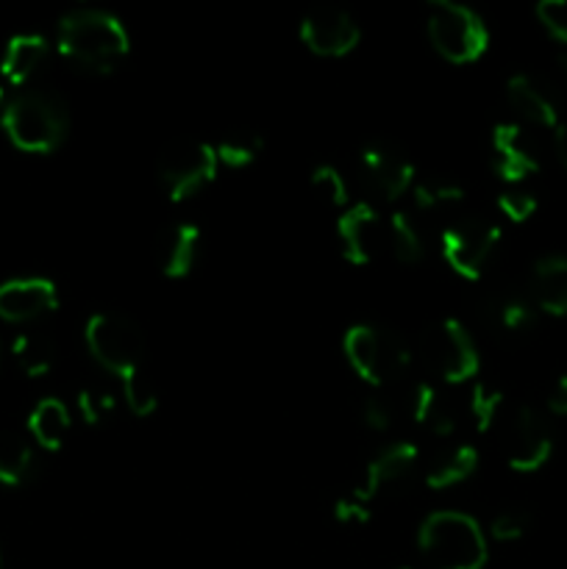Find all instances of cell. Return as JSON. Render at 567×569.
Here are the masks:
<instances>
[{"instance_id":"1","label":"cell","mask_w":567,"mask_h":569,"mask_svg":"<svg viewBox=\"0 0 567 569\" xmlns=\"http://www.w3.org/2000/svg\"><path fill=\"white\" fill-rule=\"evenodd\" d=\"M59 53L76 70L106 76L131 53V37L111 11L72 9L59 22Z\"/></svg>"},{"instance_id":"2","label":"cell","mask_w":567,"mask_h":569,"mask_svg":"<svg viewBox=\"0 0 567 569\" xmlns=\"http://www.w3.org/2000/svg\"><path fill=\"white\" fill-rule=\"evenodd\" d=\"M417 545L434 569H484L489 559L487 533L465 511H431L417 528Z\"/></svg>"},{"instance_id":"3","label":"cell","mask_w":567,"mask_h":569,"mask_svg":"<svg viewBox=\"0 0 567 569\" xmlns=\"http://www.w3.org/2000/svg\"><path fill=\"white\" fill-rule=\"evenodd\" d=\"M3 131L26 153H53L70 131V111L59 94L31 89L6 103Z\"/></svg>"},{"instance_id":"4","label":"cell","mask_w":567,"mask_h":569,"mask_svg":"<svg viewBox=\"0 0 567 569\" xmlns=\"http://www.w3.org/2000/svg\"><path fill=\"white\" fill-rule=\"evenodd\" d=\"M342 353L350 370L372 389L395 387L411 367V350L395 331L356 322L345 331Z\"/></svg>"},{"instance_id":"5","label":"cell","mask_w":567,"mask_h":569,"mask_svg":"<svg viewBox=\"0 0 567 569\" xmlns=\"http://www.w3.org/2000/svg\"><path fill=\"white\" fill-rule=\"evenodd\" d=\"M426 31L434 50L450 64H472L489 48V28L465 3L434 0L426 11Z\"/></svg>"},{"instance_id":"6","label":"cell","mask_w":567,"mask_h":569,"mask_svg":"<svg viewBox=\"0 0 567 569\" xmlns=\"http://www.w3.org/2000/svg\"><path fill=\"white\" fill-rule=\"evenodd\" d=\"M417 353H420L422 367L439 383H450V387L476 378L478 367H481L476 342L467 333V328L454 317H442V320L431 322L420 333Z\"/></svg>"},{"instance_id":"7","label":"cell","mask_w":567,"mask_h":569,"mask_svg":"<svg viewBox=\"0 0 567 569\" xmlns=\"http://www.w3.org/2000/svg\"><path fill=\"white\" fill-rule=\"evenodd\" d=\"M83 342L92 359L111 376L126 378L142 367L145 337L131 317L98 311L83 326Z\"/></svg>"},{"instance_id":"8","label":"cell","mask_w":567,"mask_h":569,"mask_svg":"<svg viewBox=\"0 0 567 569\" xmlns=\"http://www.w3.org/2000/svg\"><path fill=\"white\" fill-rule=\"evenodd\" d=\"M217 167L220 161H217L215 144L187 139L161 153L159 183L172 203H183L215 181Z\"/></svg>"},{"instance_id":"9","label":"cell","mask_w":567,"mask_h":569,"mask_svg":"<svg viewBox=\"0 0 567 569\" xmlns=\"http://www.w3.org/2000/svg\"><path fill=\"white\" fill-rule=\"evenodd\" d=\"M498 244L500 226L489 220H476V217L448 226L439 239L445 264L465 281H481Z\"/></svg>"},{"instance_id":"10","label":"cell","mask_w":567,"mask_h":569,"mask_svg":"<svg viewBox=\"0 0 567 569\" xmlns=\"http://www.w3.org/2000/svg\"><path fill=\"white\" fill-rule=\"evenodd\" d=\"M504 456L515 472H537L554 456V433L534 406H517L506 426Z\"/></svg>"},{"instance_id":"11","label":"cell","mask_w":567,"mask_h":569,"mask_svg":"<svg viewBox=\"0 0 567 569\" xmlns=\"http://www.w3.org/2000/svg\"><path fill=\"white\" fill-rule=\"evenodd\" d=\"M300 42L322 59H342L361 42V28L354 14L337 6H317L300 20Z\"/></svg>"},{"instance_id":"12","label":"cell","mask_w":567,"mask_h":569,"mask_svg":"<svg viewBox=\"0 0 567 569\" xmlns=\"http://www.w3.org/2000/svg\"><path fill=\"white\" fill-rule=\"evenodd\" d=\"M361 176L372 198L384 203L400 200L417 181V170L409 156L389 142H372L361 150Z\"/></svg>"},{"instance_id":"13","label":"cell","mask_w":567,"mask_h":569,"mask_svg":"<svg viewBox=\"0 0 567 569\" xmlns=\"http://www.w3.org/2000/svg\"><path fill=\"white\" fill-rule=\"evenodd\" d=\"M489 148H493V170L498 172L500 181L520 183L539 172V153L520 122H498L493 128Z\"/></svg>"},{"instance_id":"14","label":"cell","mask_w":567,"mask_h":569,"mask_svg":"<svg viewBox=\"0 0 567 569\" xmlns=\"http://www.w3.org/2000/svg\"><path fill=\"white\" fill-rule=\"evenodd\" d=\"M384 239V220L370 203L348 206L337 220V242L342 250V259L356 267H365L376 259L378 244Z\"/></svg>"},{"instance_id":"15","label":"cell","mask_w":567,"mask_h":569,"mask_svg":"<svg viewBox=\"0 0 567 569\" xmlns=\"http://www.w3.org/2000/svg\"><path fill=\"white\" fill-rule=\"evenodd\" d=\"M59 306V292L50 278H14L0 283V320L31 322Z\"/></svg>"},{"instance_id":"16","label":"cell","mask_w":567,"mask_h":569,"mask_svg":"<svg viewBox=\"0 0 567 569\" xmlns=\"http://www.w3.org/2000/svg\"><path fill=\"white\" fill-rule=\"evenodd\" d=\"M417 461H420V450L411 442H392L384 450H378V456H372L370 465L361 472L359 483L354 487V492L361 500L370 503L376 495H381L387 487H398L406 478L415 472Z\"/></svg>"},{"instance_id":"17","label":"cell","mask_w":567,"mask_h":569,"mask_svg":"<svg viewBox=\"0 0 567 569\" xmlns=\"http://www.w3.org/2000/svg\"><path fill=\"white\" fill-rule=\"evenodd\" d=\"M506 100L517 111L523 122L537 128H550L554 131L561 122L559 117V94L550 92L545 83L528 72H515L506 81Z\"/></svg>"},{"instance_id":"18","label":"cell","mask_w":567,"mask_h":569,"mask_svg":"<svg viewBox=\"0 0 567 569\" xmlns=\"http://www.w3.org/2000/svg\"><path fill=\"white\" fill-rule=\"evenodd\" d=\"M200 250V228L192 222H172L159 233L156 242V261L167 278L178 281L192 272Z\"/></svg>"},{"instance_id":"19","label":"cell","mask_w":567,"mask_h":569,"mask_svg":"<svg viewBox=\"0 0 567 569\" xmlns=\"http://www.w3.org/2000/svg\"><path fill=\"white\" fill-rule=\"evenodd\" d=\"M409 420L426 428L431 437H450L459 428V415L442 389L431 381H420L409 392Z\"/></svg>"},{"instance_id":"20","label":"cell","mask_w":567,"mask_h":569,"mask_svg":"<svg viewBox=\"0 0 567 569\" xmlns=\"http://www.w3.org/2000/svg\"><path fill=\"white\" fill-rule=\"evenodd\" d=\"M531 300L537 311L567 317V256L548 253L531 270Z\"/></svg>"},{"instance_id":"21","label":"cell","mask_w":567,"mask_h":569,"mask_svg":"<svg viewBox=\"0 0 567 569\" xmlns=\"http://www.w3.org/2000/svg\"><path fill=\"white\" fill-rule=\"evenodd\" d=\"M484 320L493 331L504 337H523L537 326V306L526 295L517 292H495L481 306Z\"/></svg>"},{"instance_id":"22","label":"cell","mask_w":567,"mask_h":569,"mask_svg":"<svg viewBox=\"0 0 567 569\" xmlns=\"http://www.w3.org/2000/svg\"><path fill=\"white\" fill-rule=\"evenodd\" d=\"M48 59V39L39 33H17L9 44H6L3 61H0V72L6 81L20 87V83L31 81L37 76L39 67Z\"/></svg>"},{"instance_id":"23","label":"cell","mask_w":567,"mask_h":569,"mask_svg":"<svg viewBox=\"0 0 567 569\" xmlns=\"http://www.w3.org/2000/svg\"><path fill=\"white\" fill-rule=\"evenodd\" d=\"M70 428V409H67L59 398L39 400V403L33 406L31 417H28V431H31L33 442L44 450H61V445L67 442Z\"/></svg>"},{"instance_id":"24","label":"cell","mask_w":567,"mask_h":569,"mask_svg":"<svg viewBox=\"0 0 567 569\" xmlns=\"http://www.w3.org/2000/svg\"><path fill=\"white\" fill-rule=\"evenodd\" d=\"M478 470V450L472 445H454L445 450L437 461L426 470L422 481L428 489L439 492V489H450L465 483L472 472Z\"/></svg>"},{"instance_id":"25","label":"cell","mask_w":567,"mask_h":569,"mask_svg":"<svg viewBox=\"0 0 567 569\" xmlns=\"http://www.w3.org/2000/svg\"><path fill=\"white\" fill-rule=\"evenodd\" d=\"M11 356L26 376L42 378L56 365V342L42 331H26L11 345Z\"/></svg>"},{"instance_id":"26","label":"cell","mask_w":567,"mask_h":569,"mask_svg":"<svg viewBox=\"0 0 567 569\" xmlns=\"http://www.w3.org/2000/svg\"><path fill=\"white\" fill-rule=\"evenodd\" d=\"M400 417H409V395H398L392 387L372 389L361 403V420L370 431H392Z\"/></svg>"},{"instance_id":"27","label":"cell","mask_w":567,"mask_h":569,"mask_svg":"<svg viewBox=\"0 0 567 569\" xmlns=\"http://www.w3.org/2000/svg\"><path fill=\"white\" fill-rule=\"evenodd\" d=\"M384 237H387L389 250L400 264H420L426 259V242H422L420 228L411 222L406 211H395L384 226Z\"/></svg>"},{"instance_id":"28","label":"cell","mask_w":567,"mask_h":569,"mask_svg":"<svg viewBox=\"0 0 567 569\" xmlns=\"http://www.w3.org/2000/svg\"><path fill=\"white\" fill-rule=\"evenodd\" d=\"M33 472V453L22 437L0 431V483L22 487Z\"/></svg>"},{"instance_id":"29","label":"cell","mask_w":567,"mask_h":569,"mask_svg":"<svg viewBox=\"0 0 567 569\" xmlns=\"http://www.w3.org/2000/svg\"><path fill=\"white\" fill-rule=\"evenodd\" d=\"M411 200L420 211H445L465 200V187L450 178H420L411 187Z\"/></svg>"},{"instance_id":"30","label":"cell","mask_w":567,"mask_h":569,"mask_svg":"<svg viewBox=\"0 0 567 569\" xmlns=\"http://www.w3.org/2000/svg\"><path fill=\"white\" fill-rule=\"evenodd\" d=\"M265 150V139L253 131H242V133H228L222 137L220 142L215 144L217 161L231 170H242V167H250Z\"/></svg>"},{"instance_id":"31","label":"cell","mask_w":567,"mask_h":569,"mask_svg":"<svg viewBox=\"0 0 567 569\" xmlns=\"http://www.w3.org/2000/svg\"><path fill=\"white\" fill-rule=\"evenodd\" d=\"M500 411H504V392L495 383H472L470 400H467V415H470L476 431H489L500 420Z\"/></svg>"},{"instance_id":"32","label":"cell","mask_w":567,"mask_h":569,"mask_svg":"<svg viewBox=\"0 0 567 569\" xmlns=\"http://www.w3.org/2000/svg\"><path fill=\"white\" fill-rule=\"evenodd\" d=\"M122 400L133 417H150L159 409V389H156L153 378L145 372V367L122 378Z\"/></svg>"},{"instance_id":"33","label":"cell","mask_w":567,"mask_h":569,"mask_svg":"<svg viewBox=\"0 0 567 569\" xmlns=\"http://www.w3.org/2000/svg\"><path fill=\"white\" fill-rule=\"evenodd\" d=\"M117 409V395L109 387H100V383H89L78 392V415L83 417L87 426H103L106 420H111Z\"/></svg>"},{"instance_id":"34","label":"cell","mask_w":567,"mask_h":569,"mask_svg":"<svg viewBox=\"0 0 567 569\" xmlns=\"http://www.w3.org/2000/svg\"><path fill=\"white\" fill-rule=\"evenodd\" d=\"M311 189L322 203L348 209V181L334 164H320L311 170Z\"/></svg>"},{"instance_id":"35","label":"cell","mask_w":567,"mask_h":569,"mask_svg":"<svg viewBox=\"0 0 567 569\" xmlns=\"http://www.w3.org/2000/svg\"><path fill=\"white\" fill-rule=\"evenodd\" d=\"M528 528H531V517L526 509H504L489 522V537L495 542H517L526 537Z\"/></svg>"},{"instance_id":"36","label":"cell","mask_w":567,"mask_h":569,"mask_svg":"<svg viewBox=\"0 0 567 569\" xmlns=\"http://www.w3.org/2000/svg\"><path fill=\"white\" fill-rule=\"evenodd\" d=\"M498 209L500 214L509 222H526L531 220L534 211H537V198L531 192H523V189H506L498 194Z\"/></svg>"},{"instance_id":"37","label":"cell","mask_w":567,"mask_h":569,"mask_svg":"<svg viewBox=\"0 0 567 569\" xmlns=\"http://www.w3.org/2000/svg\"><path fill=\"white\" fill-rule=\"evenodd\" d=\"M331 515L339 526H365V522H370V503L361 500L359 495L350 489V492L339 495V498L334 500Z\"/></svg>"},{"instance_id":"38","label":"cell","mask_w":567,"mask_h":569,"mask_svg":"<svg viewBox=\"0 0 567 569\" xmlns=\"http://www.w3.org/2000/svg\"><path fill=\"white\" fill-rule=\"evenodd\" d=\"M537 20L567 50V0H543V3H537Z\"/></svg>"},{"instance_id":"39","label":"cell","mask_w":567,"mask_h":569,"mask_svg":"<svg viewBox=\"0 0 567 569\" xmlns=\"http://www.w3.org/2000/svg\"><path fill=\"white\" fill-rule=\"evenodd\" d=\"M548 411L554 417H567V372L556 378L548 389V400H545Z\"/></svg>"},{"instance_id":"40","label":"cell","mask_w":567,"mask_h":569,"mask_svg":"<svg viewBox=\"0 0 567 569\" xmlns=\"http://www.w3.org/2000/svg\"><path fill=\"white\" fill-rule=\"evenodd\" d=\"M554 153L556 159H559V164L567 167V122L565 120L554 128Z\"/></svg>"},{"instance_id":"41","label":"cell","mask_w":567,"mask_h":569,"mask_svg":"<svg viewBox=\"0 0 567 569\" xmlns=\"http://www.w3.org/2000/svg\"><path fill=\"white\" fill-rule=\"evenodd\" d=\"M559 72H561V87H565V94H567V50L559 56Z\"/></svg>"},{"instance_id":"42","label":"cell","mask_w":567,"mask_h":569,"mask_svg":"<svg viewBox=\"0 0 567 569\" xmlns=\"http://www.w3.org/2000/svg\"><path fill=\"white\" fill-rule=\"evenodd\" d=\"M0 100H3V89H0Z\"/></svg>"},{"instance_id":"43","label":"cell","mask_w":567,"mask_h":569,"mask_svg":"<svg viewBox=\"0 0 567 569\" xmlns=\"http://www.w3.org/2000/svg\"><path fill=\"white\" fill-rule=\"evenodd\" d=\"M400 569H415V567H400Z\"/></svg>"}]
</instances>
